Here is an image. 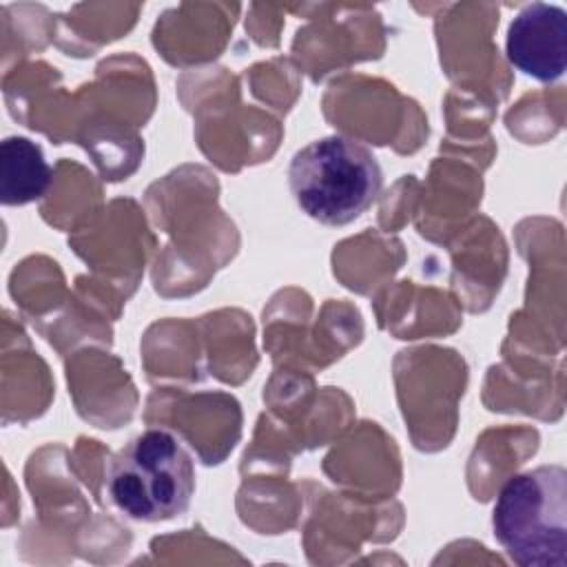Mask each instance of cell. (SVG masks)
<instances>
[{
	"label": "cell",
	"instance_id": "6da1fadb",
	"mask_svg": "<svg viewBox=\"0 0 567 567\" xmlns=\"http://www.w3.org/2000/svg\"><path fill=\"white\" fill-rule=\"evenodd\" d=\"M297 206L315 221L343 226L379 197L383 171L377 155L357 140L326 135L301 146L288 166Z\"/></svg>",
	"mask_w": 567,
	"mask_h": 567
},
{
	"label": "cell",
	"instance_id": "5b68a950",
	"mask_svg": "<svg viewBox=\"0 0 567 567\" xmlns=\"http://www.w3.org/2000/svg\"><path fill=\"white\" fill-rule=\"evenodd\" d=\"M51 168L42 148L22 135L0 144V199L7 206L29 204L47 190Z\"/></svg>",
	"mask_w": 567,
	"mask_h": 567
},
{
	"label": "cell",
	"instance_id": "3957f363",
	"mask_svg": "<svg viewBox=\"0 0 567 567\" xmlns=\"http://www.w3.org/2000/svg\"><path fill=\"white\" fill-rule=\"evenodd\" d=\"M111 503L131 520L162 523L182 516L195 494V465L166 430L133 436L106 467Z\"/></svg>",
	"mask_w": 567,
	"mask_h": 567
},
{
	"label": "cell",
	"instance_id": "277c9868",
	"mask_svg": "<svg viewBox=\"0 0 567 567\" xmlns=\"http://www.w3.org/2000/svg\"><path fill=\"white\" fill-rule=\"evenodd\" d=\"M505 55L538 82H556L567 66V11L549 2L525 4L507 27Z\"/></svg>",
	"mask_w": 567,
	"mask_h": 567
},
{
	"label": "cell",
	"instance_id": "7a4b0ae2",
	"mask_svg": "<svg viewBox=\"0 0 567 567\" xmlns=\"http://www.w3.org/2000/svg\"><path fill=\"white\" fill-rule=\"evenodd\" d=\"M492 532L520 567H567V472L540 465L514 474L492 507Z\"/></svg>",
	"mask_w": 567,
	"mask_h": 567
}]
</instances>
